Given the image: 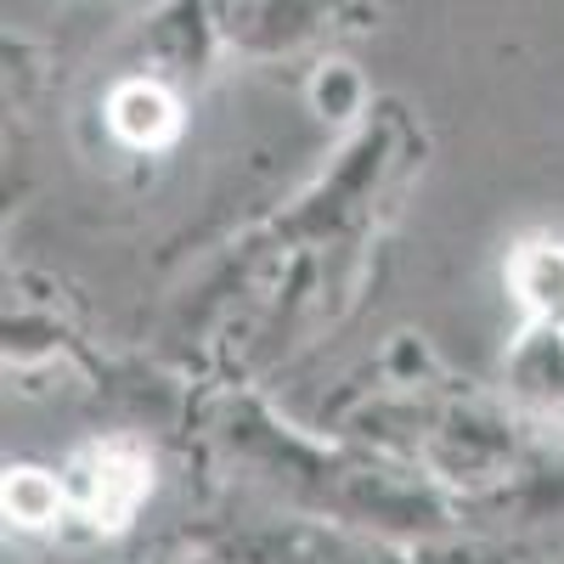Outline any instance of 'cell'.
I'll list each match as a JSON object with an SVG mask.
<instances>
[{"instance_id": "1", "label": "cell", "mask_w": 564, "mask_h": 564, "mask_svg": "<svg viewBox=\"0 0 564 564\" xmlns=\"http://www.w3.org/2000/svg\"><path fill=\"white\" fill-rule=\"evenodd\" d=\"M113 130L135 148H159V141L175 130V102L159 85H124L113 97Z\"/></svg>"}, {"instance_id": "2", "label": "cell", "mask_w": 564, "mask_h": 564, "mask_svg": "<svg viewBox=\"0 0 564 564\" xmlns=\"http://www.w3.org/2000/svg\"><path fill=\"white\" fill-rule=\"evenodd\" d=\"M52 502H57V497L45 491L34 475H18V480H12V491H7V508L18 513L23 525H40V520H45V508H52Z\"/></svg>"}]
</instances>
